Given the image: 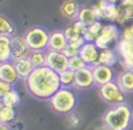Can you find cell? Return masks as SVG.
<instances>
[{"instance_id":"cell-28","label":"cell","mask_w":133,"mask_h":130,"mask_svg":"<svg viewBox=\"0 0 133 130\" xmlns=\"http://www.w3.org/2000/svg\"><path fill=\"white\" fill-rule=\"evenodd\" d=\"M75 77H76V72L67 69L65 72H62L59 74V80H61V85L62 87H70L74 88V83H75Z\"/></svg>"},{"instance_id":"cell-26","label":"cell","mask_w":133,"mask_h":130,"mask_svg":"<svg viewBox=\"0 0 133 130\" xmlns=\"http://www.w3.org/2000/svg\"><path fill=\"white\" fill-rule=\"evenodd\" d=\"M1 101L4 103V104H6V105H10V107H13V108H17L18 105H19V103H21V96H19V94L17 92V90H14L13 87L5 94V96L1 99Z\"/></svg>"},{"instance_id":"cell-20","label":"cell","mask_w":133,"mask_h":130,"mask_svg":"<svg viewBox=\"0 0 133 130\" xmlns=\"http://www.w3.org/2000/svg\"><path fill=\"white\" fill-rule=\"evenodd\" d=\"M13 63L16 65V69H17V73H18L19 78H22V80H26L35 69V66L32 65V63L30 61L29 57H25V59L13 61Z\"/></svg>"},{"instance_id":"cell-16","label":"cell","mask_w":133,"mask_h":130,"mask_svg":"<svg viewBox=\"0 0 133 130\" xmlns=\"http://www.w3.org/2000/svg\"><path fill=\"white\" fill-rule=\"evenodd\" d=\"M85 31H87V25L75 20L74 24H71L70 26H67L65 29V35H66L67 41L70 42V41H75V39H79V38H84Z\"/></svg>"},{"instance_id":"cell-27","label":"cell","mask_w":133,"mask_h":130,"mask_svg":"<svg viewBox=\"0 0 133 130\" xmlns=\"http://www.w3.org/2000/svg\"><path fill=\"white\" fill-rule=\"evenodd\" d=\"M29 59L35 68L44 66L46 65V51H31Z\"/></svg>"},{"instance_id":"cell-8","label":"cell","mask_w":133,"mask_h":130,"mask_svg":"<svg viewBox=\"0 0 133 130\" xmlns=\"http://www.w3.org/2000/svg\"><path fill=\"white\" fill-rule=\"evenodd\" d=\"M69 61L70 59L63 53L58 51H46V66L61 74L62 72L69 69Z\"/></svg>"},{"instance_id":"cell-14","label":"cell","mask_w":133,"mask_h":130,"mask_svg":"<svg viewBox=\"0 0 133 130\" xmlns=\"http://www.w3.org/2000/svg\"><path fill=\"white\" fill-rule=\"evenodd\" d=\"M0 80L12 86L18 82L19 76L17 73V69L13 61H5L0 64Z\"/></svg>"},{"instance_id":"cell-35","label":"cell","mask_w":133,"mask_h":130,"mask_svg":"<svg viewBox=\"0 0 133 130\" xmlns=\"http://www.w3.org/2000/svg\"><path fill=\"white\" fill-rule=\"evenodd\" d=\"M96 130H111V129H109L107 126H105V125H103V126H101V128H98V129H96Z\"/></svg>"},{"instance_id":"cell-7","label":"cell","mask_w":133,"mask_h":130,"mask_svg":"<svg viewBox=\"0 0 133 130\" xmlns=\"http://www.w3.org/2000/svg\"><path fill=\"white\" fill-rule=\"evenodd\" d=\"M98 95L105 103L111 105L125 103V92H123V90L115 81L98 87Z\"/></svg>"},{"instance_id":"cell-36","label":"cell","mask_w":133,"mask_h":130,"mask_svg":"<svg viewBox=\"0 0 133 130\" xmlns=\"http://www.w3.org/2000/svg\"><path fill=\"white\" fill-rule=\"evenodd\" d=\"M0 101H1V100H0Z\"/></svg>"},{"instance_id":"cell-24","label":"cell","mask_w":133,"mask_h":130,"mask_svg":"<svg viewBox=\"0 0 133 130\" xmlns=\"http://www.w3.org/2000/svg\"><path fill=\"white\" fill-rule=\"evenodd\" d=\"M16 26L4 14H0V37H14Z\"/></svg>"},{"instance_id":"cell-11","label":"cell","mask_w":133,"mask_h":130,"mask_svg":"<svg viewBox=\"0 0 133 130\" xmlns=\"http://www.w3.org/2000/svg\"><path fill=\"white\" fill-rule=\"evenodd\" d=\"M98 20H107V21H116L119 7L112 3H107L105 0H99L97 5H94Z\"/></svg>"},{"instance_id":"cell-6","label":"cell","mask_w":133,"mask_h":130,"mask_svg":"<svg viewBox=\"0 0 133 130\" xmlns=\"http://www.w3.org/2000/svg\"><path fill=\"white\" fill-rule=\"evenodd\" d=\"M120 35H122V31L119 30V27L116 25L107 24V25H103V29H102L101 34L98 35V38L94 41V43L98 47L99 51L116 49L118 43L120 41Z\"/></svg>"},{"instance_id":"cell-12","label":"cell","mask_w":133,"mask_h":130,"mask_svg":"<svg viewBox=\"0 0 133 130\" xmlns=\"http://www.w3.org/2000/svg\"><path fill=\"white\" fill-rule=\"evenodd\" d=\"M30 53H31V49L27 46L23 37H19V35L12 37V61L29 57Z\"/></svg>"},{"instance_id":"cell-4","label":"cell","mask_w":133,"mask_h":130,"mask_svg":"<svg viewBox=\"0 0 133 130\" xmlns=\"http://www.w3.org/2000/svg\"><path fill=\"white\" fill-rule=\"evenodd\" d=\"M120 63L124 70L133 72V24L125 26L122 30L120 41L116 47Z\"/></svg>"},{"instance_id":"cell-3","label":"cell","mask_w":133,"mask_h":130,"mask_svg":"<svg viewBox=\"0 0 133 130\" xmlns=\"http://www.w3.org/2000/svg\"><path fill=\"white\" fill-rule=\"evenodd\" d=\"M50 108L58 115H67L75 111L78 104V95L70 87H61L49 100Z\"/></svg>"},{"instance_id":"cell-23","label":"cell","mask_w":133,"mask_h":130,"mask_svg":"<svg viewBox=\"0 0 133 130\" xmlns=\"http://www.w3.org/2000/svg\"><path fill=\"white\" fill-rule=\"evenodd\" d=\"M119 59V55L116 49H103L99 53V60L98 65H107V66H114Z\"/></svg>"},{"instance_id":"cell-5","label":"cell","mask_w":133,"mask_h":130,"mask_svg":"<svg viewBox=\"0 0 133 130\" xmlns=\"http://www.w3.org/2000/svg\"><path fill=\"white\" fill-rule=\"evenodd\" d=\"M50 33L43 26H32L26 30L23 38L31 51H45L48 49Z\"/></svg>"},{"instance_id":"cell-33","label":"cell","mask_w":133,"mask_h":130,"mask_svg":"<svg viewBox=\"0 0 133 130\" xmlns=\"http://www.w3.org/2000/svg\"><path fill=\"white\" fill-rule=\"evenodd\" d=\"M0 130H12V128H10V125H5V124L0 122Z\"/></svg>"},{"instance_id":"cell-34","label":"cell","mask_w":133,"mask_h":130,"mask_svg":"<svg viewBox=\"0 0 133 130\" xmlns=\"http://www.w3.org/2000/svg\"><path fill=\"white\" fill-rule=\"evenodd\" d=\"M105 1H107V3H112V4H116V3H120L122 0H105Z\"/></svg>"},{"instance_id":"cell-13","label":"cell","mask_w":133,"mask_h":130,"mask_svg":"<svg viewBox=\"0 0 133 130\" xmlns=\"http://www.w3.org/2000/svg\"><path fill=\"white\" fill-rule=\"evenodd\" d=\"M93 76H94V82L99 87L102 85H106L109 82H112L115 78V72L112 66L107 65H97L93 68Z\"/></svg>"},{"instance_id":"cell-19","label":"cell","mask_w":133,"mask_h":130,"mask_svg":"<svg viewBox=\"0 0 133 130\" xmlns=\"http://www.w3.org/2000/svg\"><path fill=\"white\" fill-rule=\"evenodd\" d=\"M78 21H80L82 24H84L87 26L92 25L96 21H99L94 5L93 7H82L80 12H79V16H78Z\"/></svg>"},{"instance_id":"cell-32","label":"cell","mask_w":133,"mask_h":130,"mask_svg":"<svg viewBox=\"0 0 133 130\" xmlns=\"http://www.w3.org/2000/svg\"><path fill=\"white\" fill-rule=\"evenodd\" d=\"M12 85H9V83H6V82H4V81H1L0 80V100L5 96V94L12 88Z\"/></svg>"},{"instance_id":"cell-29","label":"cell","mask_w":133,"mask_h":130,"mask_svg":"<svg viewBox=\"0 0 133 130\" xmlns=\"http://www.w3.org/2000/svg\"><path fill=\"white\" fill-rule=\"evenodd\" d=\"M66 124H67V126L71 128V129L79 128V126H82V124H83V117H82V115H80L79 112L72 111V112H70V113L66 115Z\"/></svg>"},{"instance_id":"cell-30","label":"cell","mask_w":133,"mask_h":130,"mask_svg":"<svg viewBox=\"0 0 133 130\" xmlns=\"http://www.w3.org/2000/svg\"><path fill=\"white\" fill-rule=\"evenodd\" d=\"M87 64L84 63V60L80 57V56H75V57H71L70 61H69V69L74 70V72H79L80 69L85 68Z\"/></svg>"},{"instance_id":"cell-22","label":"cell","mask_w":133,"mask_h":130,"mask_svg":"<svg viewBox=\"0 0 133 130\" xmlns=\"http://www.w3.org/2000/svg\"><path fill=\"white\" fill-rule=\"evenodd\" d=\"M17 117V112L16 108L4 104L3 101H0V122L5 124V125H10L14 122Z\"/></svg>"},{"instance_id":"cell-17","label":"cell","mask_w":133,"mask_h":130,"mask_svg":"<svg viewBox=\"0 0 133 130\" xmlns=\"http://www.w3.org/2000/svg\"><path fill=\"white\" fill-rule=\"evenodd\" d=\"M116 83L125 94L133 92V72L131 70H123L116 77Z\"/></svg>"},{"instance_id":"cell-15","label":"cell","mask_w":133,"mask_h":130,"mask_svg":"<svg viewBox=\"0 0 133 130\" xmlns=\"http://www.w3.org/2000/svg\"><path fill=\"white\" fill-rule=\"evenodd\" d=\"M69 43L66 35H65V31H61V30H57V31H52L50 33V37H49V43H48V49L49 51H58V52H62L66 46Z\"/></svg>"},{"instance_id":"cell-10","label":"cell","mask_w":133,"mask_h":130,"mask_svg":"<svg viewBox=\"0 0 133 130\" xmlns=\"http://www.w3.org/2000/svg\"><path fill=\"white\" fill-rule=\"evenodd\" d=\"M99 53L101 51L98 49V47L93 42H85L84 46L80 48V53L79 56L84 60V63L88 66H97L98 65V60H99Z\"/></svg>"},{"instance_id":"cell-21","label":"cell","mask_w":133,"mask_h":130,"mask_svg":"<svg viewBox=\"0 0 133 130\" xmlns=\"http://www.w3.org/2000/svg\"><path fill=\"white\" fill-rule=\"evenodd\" d=\"M12 61V37H0V64Z\"/></svg>"},{"instance_id":"cell-1","label":"cell","mask_w":133,"mask_h":130,"mask_svg":"<svg viewBox=\"0 0 133 130\" xmlns=\"http://www.w3.org/2000/svg\"><path fill=\"white\" fill-rule=\"evenodd\" d=\"M61 87L59 74L46 65L35 68L25 80L26 91L38 100H49Z\"/></svg>"},{"instance_id":"cell-25","label":"cell","mask_w":133,"mask_h":130,"mask_svg":"<svg viewBox=\"0 0 133 130\" xmlns=\"http://www.w3.org/2000/svg\"><path fill=\"white\" fill-rule=\"evenodd\" d=\"M102 29H103V25H102L101 21H96V22H93L92 25L87 26V31H85V34H84L85 42H93V43H94V41H96V39L98 38V35L101 34Z\"/></svg>"},{"instance_id":"cell-18","label":"cell","mask_w":133,"mask_h":130,"mask_svg":"<svg viewBox=\"0 0 133 130\" xmlns=\"http://www.w3.org/2000/svg\"><path fill=\"white\" fill-rule=\"evenodd\" d=\"M79 12H80V5L75 0H65L61 5V13L70 20H78Z\"/></svg>"},{"instance_id":"cell-2","label":"cell","mask_w":133,"mask_h":130,"mask_svg":"<svg viewBox=\"0 0 133 130\" xmlns=\"http://www.w3.org/2000/svg\"><path fill=\"white\" fill-rule=\"evenodd\" d=\"M102 121L111 130H128L133 121V111L127 103L112 105L105 112Z\"/></svg>"},{"instance_id":"cell-31","label":"cell","mask_w":133,"mask_h":130,"mask_svg":"<svg viewBox=\"0 0 133 130\" xmlns=\"http://www.w3.org/2000/svg\"><path fill=\"white\" fill-rule=\"evenodd\" d=\"M69 59H71V57H75V56H79V53H80V48H78V47H75V46H72V44L67 43L66 46V48L62 51Z\"/></svg>"},{"instance_id":"cell-9","label":"cell","mask_w":133,"mask_h":130,"mask_svg":"<svg viewBox=\"0 0 133 130\" xmlns=\"http://www.w3.org/2000/svg\"><path fill=\"white\" fill-rule=\"evenodd\" d=\"M93 86H96V82H94V76H93V68L92 66L87 65L85 68L76 72L74 88H76V90H89Z\"/></svg>"}]
</instances>
